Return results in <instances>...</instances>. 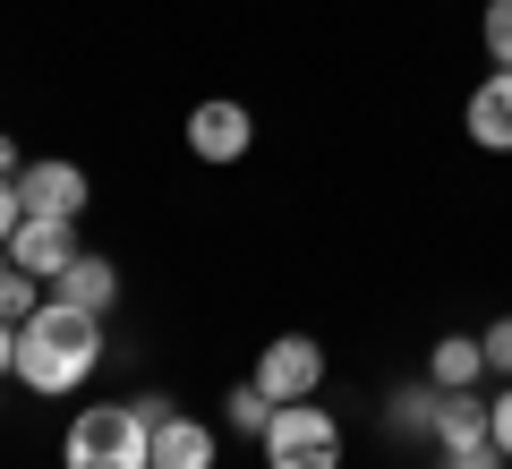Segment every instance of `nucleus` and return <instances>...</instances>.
Returning a JSON list of instances; mask_svg holds the SVG:
<instances>
[{
  "instance_id": "f8f14e48",
  "label": "nucleus",
  "mask_w": 512,
  "mask_h": 469,
  "mask_svg": "<svg viewBox=\"0 0 512 469\" xmlns=\"http://www.w3.org/2000/svg\"><path fill=\"white\" fill-rule=\"evenodd\" d=\"M436 452H461V444H495V401L478 393H436Z\"/></svg>"
},
{
  "instance_id": "f3484780",
  "label": "nucleus",
  "mask_w": 512,
  "mask_h": 469,
  "mask_svg": "<svg viewBox=\"0 0 512 469\" xmlns=\"http://www.w3.org/2000/svg\"><path fill=\"white\" fill-rule=\"evenodd\" d=\"M26 222V205H18V180H0V248H9V231Z\"/></svg>"
},
{
  "instance_id": "f03ea898",
  "label": "nucleus",
  "mask_w": 512,
  "mask_h": 469,
  "mask_svg": "<svg viewBox=\"0 0 512 469\" xmlns=\"http://www.w3.org/2000/svg\"><path fill=\"white\" fill-rule=\"evenodd\" d=\"M60 469H154V410L146 401H94L60 435Z\"/></svg>"
},
{
  "instance_id": "423d86ee",
  "label": "nucleus",
  "mask_w": 512,
  "mask_h": 469,
  "mask_svg": "<svg viewBox=\"0 0 512 469\" xmlns=\"http://www.w3.org/2000/svg\"><path fill=\"white\" fill-rule=\"evenodd\" d=\"M248 145H256L248 103H231V94H205V103L188 111V154H197V163H248Z\"/></svg>"
},
{
  "instance_id": "1a4fd4ad",
  "label": "nucleus",
  "mask_w": 512,
  "mask_h": 469,
  "mask_svg": "<svg viewBox=\"0 0 512 469\" xmlns=\"http://www.w3.org/2000/svg\"><path fill=\"white\" fill-rule=\"evenodd\" d=\"M77 256V222H52V214H26L18 231H9V265H26L35 282H52L60 265Z\"/></svg>"
},
{
  "instance_id": "0eeeda50",
  "label": "nucleus",
  "mask_w": 512,
  "mask_h": 469,
  "mask_svg": "<svg viewBox=\"0 0 512 469\" xmlns=\"http://www.w3.org/2000/svg\"><path fill=\"white\" fill-rule=\"evenodd\" d=\"M146 410H154V469H214L222 461V435L197 410H171V401H146Z\"/></svg>"
},
{
  "instance_id": "412c9836",
  "label": "nucleus",
  "mask_w": 512,
  "mask_h": 469,
  "mask_svg": "<svg viewBox=\"0 0 512 469\" xmlns=\"http://www.w3.org/2000/svg\"><path fill=\"white\" fill-rule=\"evenodd\" d=\"M0 282H9V248H0Z\"/></svg>"
},
{
  "instance_id": "aec40b11",
  "label": "nucleus",
  "mask_w": 512,
  "mask_h": 469,
  "mask_svg": "<svg viewBox=\"0 0 512 469\" xmlns=\"http://www.w3.org/2000/svg\"><path fill=\"white\" fill-rule=\"evenodd\" d=\"M18 171H26L18 163V137H0V180H18Z\"/></svg>"
},
{
  "instance_id": "6e6552de",
  "label": "nucleus",
  "mask_w": 512,
  "mask_h": 469,
  "mask_svg": "<svg viewBox=\"0 0 512 469\" xmlns=\"http://www.w3.org/2000/svg\"><path fill=\"white\" fill-rule=\"evenodd\" d=\"M461 137H470L478 154H512V69H487L470 86V103H461Z\"/></svg>"
},
{
  "instance_id": "7ed1b4c3",
  "label": "nucleus",
  "mask_w": 512,
  "mask_h": 469,
  "mask_svg": "<svg viewBox=\"0 0 512 469\" xmlns=\"http://www.w3.org/2000/svg\"><path fill=\"white\" fill-rule=\"evenodd\" d=\"M256 452H265V469H342V418L316 401H291L256 435Z\"/></svg>"
},
{
  "instance_id": "39448f33",
  "label": "nucleus",
  "mask_w": 512,
  "mask_h": 469,
  "mask_svg": "<svg viewBox=\"0 0 512 469\" xmlns=\"http://www.w3.org/2000/svg\"><path fill=\"white\" fill-rule=\"evenodd\" d=\"M18 205H26V214H52V222H77V214L94 205V180H86V163L43 154V163L18 171Z\"/></svg>"
},
{
  "instance_id": "ddd939ff",
  "label": "nucleus",
  "mask_w": 512,
  "mask_h": 469,
  "mask_svg": "<svg viewBox=\"0 0 512 469\" xmlns=\"http://www.w3.org/2000/svg\"><path fill=\"white\" fill-rule=\"evenodd\" d=\"M222 418H231V435H265V427H274V401L256 393V384H231V401H222Z\"/></svg>"
},
{
  "instance_id": "2eb2a0df",
  "label": "nucleus",
  "mask_w": 512,
  "mask_h": 469,
  "mask_svg": "<svg viewBox=\"0 0 512 469\" xmlns=\"http://www.w3.org/2000/svg\"><path fill=\"white\" fill-rule=\"evenodd\" d=\"M478 342H487V376H504V384H512V316H495Z\"/></svg>"
},
{
  "instance_id": "20e7f679",
  "label": "nucleus",
  "mask_w": 512,
  "mask_h": 469,
  "mask_svg": "<svg viewBox=\"0 0 512 469\" xmlns=\"http://www.w3.org/2000/svg\"><path fill=\"white\" fill-rule=\"evenodd\" d=\"M248 384L274 401V410H291V401H316V393H325V342H316V333H274V342L256 350Z\"/></svg>"
},
{
  "instance_id": "a211bd4d",
  "label": "nucleus",
  "mask_w": 512,
  "mask_h": 469,
  "mask_svg": "<svg viewBox=\"0 0 512 469\" xmlns=\"http://www.w3.org/2000/svg\"><path fill=\"white\" fill-rule=\"evenodd\" d=\"M495 452H504V461H512V384H504V393H495Z\"/></svg>"
},
{
  "instance_id": "9b49d317",
  "label": "nucleus",
  "mask_w": 512,
  "mask_h": 469,
  "mask_svg": "<svg viewBox=\"0 0 512 469\" xmlns=\"http://www.w3.org/2000/svg\"><path fill=\"white\" fill-rule=\"evenodd\" d=\"M52 299H69V307H94V316H111V299H120V265H111V256H94V248H77L69 265L52 273Z\"/></svg>"
},
{
  "instance_id": "f257e3e1",
  "label": "nucleus",
  "mask_w": 512,
  "mask_h": 469,
  "mask_svg": "<svg viewBox=\"0 0 512 469\" xmlns=\"http://www.w3.org/2000/svg\"><path fill=\"white\" fill-rule=\"evenodd\" d=\"M94 359H103V316H94V307L43 299L35 316L18 325V384L43 393V401L77 393V384L94 376Z\"/></svg>"
},
{
  "instance_id": "6ab92c4d",
  "label": "nucleus",
  "mask_w": 512,
  "mask_h": 469,
  "mask_svg": "<svg viewBox=\"0 0 512 469\" xmlns=\"http://www.w3.org/2000/svg\"><path fill=\"white\" fill-rule=\"evenodd\" d=\"M18 376V325H0V384Z\"/></svg>"
},
{
  "instance_id": "dca6fc26",
  "label": "nucleus",
  "mask_w": 512,
  "mask_h": 469,
  "mask_svg": "<svg viewBox=\"0 0 512 469\" xmlns=\"http://www.w3.org/2000/svg\"><path fill=\"white\" fill-rule=\"evenodd\" d=\"M436 469H512L495 444H461V452H436Z\"/></svg>"
},
{
  "instance_id": "4468645a",
  "label": "nucleus",
  "mask_w": 512,
  "mask_h": 469,
  "mask_svg": "<svg viewBox=\"0 0 512 469\" xmlns=\"http://www.w3.org/2000/svg\"><path fill=\"white\" fill-rule=\"evenodd\" d=\"M478 43H487L495 69H512V0H487V18H478Z\"/></svg>"
},
{
  "instance_id": "9d476101",
  "label": "nucleus",
  "mask_w": 512,
  "mask_h": 469,
  "mask_svg": "<svg viewBox=\"0 0 512 469\" xmlns=\"http://www.w3.org/2000/svg\"><path fill=\"white\" fill-rule=\"evenodd\" d=\"M427 384L436 393H478L487 384V342L478 333H436L427 342Z\"/></svg>"
}]
</instances>
